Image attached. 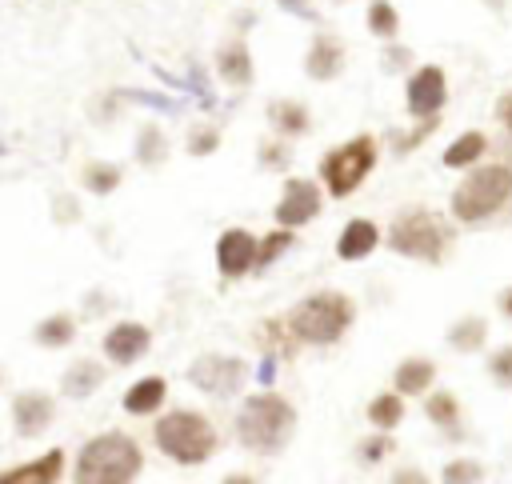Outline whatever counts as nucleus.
Returning <instances> with one entry per match:
<instances>
[{
    "mask_svg": "<svg viewBox=\"0 0 512 484\" xmlns=\"http://www.w3.org/2000/svg\"><path fill=\"white\" fill-rule=\"evenodd\" d=\"M512 208V168L504 160H484L468 168L448 192V216L460 228H480Z\"/></svg>",
    "mask_w": 512,
    "mask_h": 484,
    "instance_id": "f257e3e1",
    "label": "nucleus"
},
{
    "mask_svg": "<svg viewBox=\"0 0 512 484\" xmlns=\"http://www.w3.org/2000/svg\"><path fill=\"white\" fill-rule=\"evenodd\" d=\"M296 404L272 388L244 396L236 408V440L256 456H280L296 436Z\"/></svg>",
    "mask_w": 512,
    "mask_h": 484,
    "instance_id": "f03ea898",
    "label": "nucleus"
},
{
    "mask_svg": "<svg viewBox=\"0 0 512 484\" xmlns=\"http://www.w3.org/2000/svg\"><path fill=\"white\" fill-rule=\"evenodd\" d=\"M144 472V448L128 432H96L72 456V484H136Z\"/></svg>",
    "mask_w": 512,
    "mask_h": 484,
    "instance_id": "7ed1b4c3",
    "label": "nucleus"
},
{
    "mask_svg": "<svg viewBox=\"0 0 512 484\" xmlns=\"http://www.w3.org/2000/svg\"><path fill=\"white\" fill-rule=\"evenodd\" d=\"M288 328L304 348H332L340 344L356 324V300L340 288H316L304 300H296L288 312Z\"/></svg>",
    "mask_w": 512,
    "mask_h": 484,
    "instance_id": "20e7f679",
    "label": "nucleus"
},
{
    "mask_svg": "<svg viewBox=\"0 0 512 484\" xmlns=\"http://www.w3.org/2000/svg\"><path fill=\"white\" fill-rule=\"evenodd\" d=\"M384 244L404 260H420V264L436 268L448 260V252L456 244V224H448L432 208H404L384 228Z\"/></svg>",
    "mask_w": 512,
    "mask_h": 484,
    "instance_id": "39448f33",
    "label": "nucleus"
},
{
    "mask_svg": "<svg viewBox=\"0 0 512 484\" xmlns=\"http://www.w3.org/2000/svg\"><path fill=\"white\" fill-rule=\"evenodd\" d=\"M152 440L180 468H200L220 448V432L200 408H168V412H160L156 424H152Z\"/></svg>",
    "mask_w": 512,
    "mask_h": 484,
    "instance_id": "423d86ee",
    "label": "nucleus"
},
{
    "mask_svg": "<svg viewBox=\"0 0 512 484\" xmlns=\"http://www.w3.org/2000/svg\"><path fill=\"white\" fill-rule=\"evenodd\" d=\"M376 164H380V140L372 132H356V136L340 140L336 148H328L320 156L316 172H320L324 192L332 200H344V196H352L376 172Z\"/></svg>",
    "mask_w": 512,
    "mask_h": 484,
    "instance_id": "0eeeda50",
    "label": "nucleus"
},
{
    "mask_svg": "<svg viewBox=\"0 0 512 484\" xmlns=\"http://www.w3.org/2000/svg\"><path fill=\"white\" fill-rule=\"evenodd\" d=\"M188 380L204 396L228 400V396H236L248 384V364L240 356H228V352H204V356H196L188 364Z\"/></svg>",
    "mask_w": 512,
    "mask_h": 484,
    "instance_id": "6e6552de",
    "label": "nucleus"
},
{
    "mask_svg": "<svg viewBox=\"0 0 512 484\" xmlns=\"http://www.w3.org/2000/svg\"><path fill=\"white\" fill-rule=\"evenodd\" d=\"M324 196L328 192H324L320 180H312V176H288L280 184V200L272 208V220L280 228H304V224H312L324 212Z\"/></svg>",
    "mask_w": 512,
    "mask_h": 484,
    "instance_id": "1a4fd4ad",
    "label": "nucleus"
},
{
    "mask_svg": "<svg viewBox=\"0 0 512 484\" xmlns=\"http://www.w3.org/2000/svg\"><path fill=\"white\" fill-rule=\"evenodd\" d=\"M448 104V72L440 64H416L404 80V112L412 120H432Z\"/></svg>",
    "mask_w": 512,
    "mask_h": 484,
    "instance_id": "9d476101",
    "label": "nucleus"
},
{
    "mask_svg": "<svg viewBox=\"0 0 512 484\" xmlns=\"http://www.w3.org/2000/svg\"><path fill=\"white\" fill-rule=\"evenodd\" d=\"M256 248H260V236L256 232H248V228H224L220 236H216V248H212V256H216V272L224 276V280H244V276H252L256 272Z\"/></svg>",
    "mask_w": 512,
    "mask_h": 484,
    "instance_id": "9b49d317",
    "label": "nucleus"
},
{
    "mask_svg": "<svg viewBox=\"0 0 512 484\" xmlns=\"http://www.w3.org/2000/svg\"><path fill=\"white\" fill-rule=\"evenodd\" d=\"M148 348H152V328H148L144 320H116V324L104 332V340H100L104 360H108V364H120V368L144 360Z\"/></svg>",
    "mask_w": 512,
    "mask_h": 484,
    "instance_id": "f8f14e48",
    "label": "nucleus"
},
{
    "mask_svg": "<svg viewBox=\"0 0 512 484\" xmlns=\"http://www.w3.org/2000/svg\"><path fill=\"white\" fill-rule=\"evenodd\" d=\"M52 424H56V400L48 392L28 388V392H16L12 396V428H16L20 440H36Z\"/></svg>",
    "mask_w": 512,
    "mask_h": 484,
    "instance_id": "ddd939ff",
    "label": "nucleus"
},
{
    "mask_svg": "<svg viewBox=\"0 0 512 484\" xmlns=\"http://www.w3.org/2000/svg\"><path fill=\"white\" fill-rule=\"evenodd\" d=\"M344 64H348L344 40L332 36V32H316L308 52H304V76L316 80V84H328V80H336L344 72Z\"/></svg>",
    "mask_w": 512,
    "mask_h": 484,
    "instance_id": "4468645a",
    "label": "nucleus"
},
{
    "mask_svg": "<svg viewBox=\"0 0 512 484\" xmlns=\"http://www.w3.org/2000/svg\"><path fill=\"white\" fill-rule=\"evenodd\" d=\"M380 244H384V228H380L372 216H352V220H344V228L336 232V256H340L344 264L368 260Z\"/></svg>",
    "mask_w": 512,
    "mask_h": 484,
    "instance_id": "2eb2a0df",
    "label": "nucleus"
},
{
    "mask_svg": "<svg viewBox=\"0 0 512 484\" xmlns=\"http://www.w3.org/2000/svg\"><path fill=\"white\" fill-rule=\"evenodd\" d=\"M64 464H68V452L64 448H48L24 464H12V468H0V484H60L64 480Z\"/></svg>",
    "mask_w": 512,
    "mask_h": 484,
    "instance_id": "dca6fc26",
    "label": "nucleus"
},
{
    "mask_svg": "<svg viewBox=\"0 0 512 484\" xmlns=\"http://www.w3.org/2000/svg\"><path fill=\"white\" fill-rule=\"evenodd\" d=\"M252 344L268 356V360H296V352L304 348L300 340H296V332L288 328V316L280 312V316H264L256 328H252Z\"/></svg>",
    "mask_w": 512,
    "mask_h": 484,
    "instance_id": "f3484780",
    "label": "nucleus"
},
{
    "mask_svg": "<svg viewBox=\"0 0 512 484\" xmlns=\"http://www.w3.org/2000/svg\"><path fill=\"white\" fill-rule=\"evenodd\" d=\"M436 384V360L432 356H404L396 368H392V388L408 400V396H428Z\"/></svg>",
    "mask_w": 512,
    "mask_h": 484,
    "instance_id": "a211bd4d",
    "label": "nucleus"
},
{
    "mask_svg": "<svg viewBox=\"0 0 512 484\" xmlns=\"http://www.w3.org/2000/svg\"><path fill=\"white\" fill-rule=\"evenodd\" d=\"M164 400H168V380L152 372V376H140L128 384V392L120 396V408L128 416H160Z\"/></svg>",
    "mask_w": 512,
    "mask_h": 484,
    "instance_id": "6ab92c4d",
    "label": "nucleus"
},
{
    "mask_svg": "<svg viewBox=\"0 0 512 484\" xmlns=\"http://www.w3.org/2000/svg\"><path fill=\"white\" fill-rule=\"evenodd\" d=\"M216 76H220L228 88H248V84H252L256 64H252V52H248V44H244L240 36L216 48Z\"/></svg>",
    "mask_w": 512,
    "mask_h": 484,
    "instance_id": "aec40b11",
    "label": "nucleus"
},
{
    "mask_svg": "<svg viewBox=\"0 0 512 484\" xmlns=\"http://www.w3.org/2000/svg\"><path fill=\"white\" fill-rule=\"evenodd\" d=\"M268 124H272L276 136H284V140H300V136L312 132V112H308L304 100H296V96H280V100L268 104Z\"/></svg>",
    "mask_w": 512,
    "mask_h": 484,
    "instance_id": "412c9836",
    "label": "nucleus"
},
{
    "mask_svg": "<svg viewBox=\"0 0 512 484\" xmlns=\"http://www.w3.org/2000/svg\"><path fill=\"white\" fill-rule=\"evenodd\" d=\"M488 152H492L488 132L468 128V132H460V136L440 152V164H444V168H452V172H468V168L484 164V156H488Z\"/></svg>",
    "mask_w": 512,
    "mask_h": 484,
    "instance_id": "4be33fe9",
    "label": "nucleus"
},
{
    "mask_svg": "<svg viewBox=\"0 0 512 484\" xmlns=\"http://www.w3.org/2000/svg\"><path fill=\"white\" fill-rule=\"evenodd\" d=\"M424 416H428V424H436L448 440H460L464 436V404H460V396L456 392H448V388H432L428 396H424Z\"/></svg>",
    "mask_w": 512,
    "mask_h": 484,
    "instance_id": "5701e85b",
    "label": "nucleus"
},
{
    "mask_svg": "<svg viewBox=\"0 0 512 484\" xmlns=\"http://www.w3.org/2000/svg\"><path fill=\"white\" fill-rule=\"evenodd\" d=\"M76 332H80L76 316L60 308V312H48L44 320H36V328H32V340H36L40 348H48V352H60V348H68V344L76 340Z\"/></svg>",
    "mask_w": 512,
    "mask_h": 484,
    "instance_id": "b1692460",
    "label": "nucleus"
},
{
    "mask_svg": "<svg viewBox=\"0 0 512 484\" xmlns=\"http://www.w3.org/2000/svg\"><path fill=\"white\" fill-rule=\"evenodd\" d=\"M100 384H104V368H100L92 356H80V360H72V364L64 368V376H60V392H64V396H72V400H84V396H92Z\"/></svg>",
    "mask_w": 512,
    "mask_h": 484,
    "instance_id": "393cba45",
    "label": "nucleus"
},
{
    "mask_svg": "<svg viewBox=\"0 0 512 484\" xmlns=\"http://www.w3.org/2000/svg\"><path fill=\"white\" fill-rule=\"evenodd\" d=\"M444 340H448V348L452 352H464V356H472V352H484V344H488V320L484 316H460V320H452L448 324V332H444Z\"/></svg>",
    "mask_w": 512,
    "mask_h": 484,
    "instance_id": "a878e982",
    "label": "nucleus"
},
{
    "mask_svg": "<svg viewBox=\"0 0 512 484\" xmlns=\"http://www.w3.org/2000/svg\"><path fill=\"white\" fill-rule=\"evenodd\" d=\"M404 396L396 392V388H388V392H376L372 400H368V408H364V416H368V424L376 428V432H396L400 424H404Z\"/></svg>",
    "mask_w": 512,
    "mask_h": 484,
    "instance_id": "bb28decb",
    "label": "nucleus"
},
{
    "mask_svg": "<svg viewBox=\"0 0 512 484\" xmlns=\"http://www.w3.org/2000/svg\"><path fill=\"white\" fill-rule=\"evenodd\" d=\"M120 184H124V168L112 160H88L80 168V188L92 196H112Z\"/></svg>",
    "mask_w": 512,
    "mask_h": 484,
    "instance_id": "cd10ccee",
    "label": "nucleus"
},
{
    "mask_svg": "<svg viewBox=\"0 0 512 484\" xmlns=\"http://www.w3.org/2000/svg\"><path fill=\"white\" fill-rule=\"evenodd\" d=\"M364 24H368V32H372L376 40L392 44V40L400 36V8H396L392 0H368V8H364Z\"/></svg>",
    "mask_w": 512,
    "mask_h": 484,
    "instance_id": "c85d7f7f",
    "label": "nucleus"
},
{
    "mask_svg": "<svg viewBox=\"0 0 512 484\" xmlns=\"http://www.w3.org/2000/svg\"><path fill=\"white\" fill-rule=\"evenodd\" d=\"M168 160V136L160 124H144L140 136H136V164L144 168H160Z\"/></svg>",
    "mask_w": 512,
    "mask_h": 484,
    "instance_id": "c756f323",
    "label": "nucleus"
},
{
    "mask_svg": "<svg viewBox=\"0 0 512 484\" xmlns=\"http://www.w3.org/2000/svg\"><path fill=\"white\" fill-rule=\"evenodd\" d=\"M292 244H296V228H280L276 224L272 232H264L260 236V248H256V272H268Z\"/></svg>",
    "mask_w": 512,
    "mask_h": 484,
    "instance_id": "7c9ffc66",
    "label": "nucleus"
},
{
    "mask_svg": "<svg viewBox=\"0 0 512 484\" xmlns=\"http://www.w3.org/2000/svg\"><path fill=\"white\" fill-rule=\"evenodd\" d=\"M396 452V440H392V432H368V436H360L356 440V464H364V468H376V464H384L388 456Z\"/></svg>",
    "mask_w": 512,
    "mask_h": 484,
    "instance_id": "2f4dec72",
    "label": "nucleus"
},
{
    "mask_svg": "<svg viewBox=\"0 0 512 484\" xmlns=\"http://www.w3.org/2000/svg\"><path fill=\"white\" fill-rule=\"evenodd\" d=\"M436 128H440V116H432V120H416L408 132H392V140H388V144H392V152H396V156H408V152L424 148V144H428V136H432Z\"/></svg>",
    "mask_w": 512,
    "mask_h": 484,
    "instance_id": "473e14b6",
    "label": "nucleus"
},
{
    "mask_svg": "<svg viewBox=\"0 0 512 484\" xmlns=\"http://www.w3.org/2000/svg\"><path fill=\"white\" fill-rule=\"evenodd\" d=\"M440 484H484V464L476 456H452L440 468Z\"/></svg>",
    "mask_w": 512,
    "mask_h": 484,
    "instance_id": "72a5a7b5",
    "label": "nucleus"
},
{
    "mask_svg": "<svg viewBox=\"0 0 512 484\" xmlns=\"http://www.w3.org/2000/svg\"><path fill=\"white\" fill-rule=\"evenodd\" d=\"M256 160H260V168H268V172H284V168L292 164V140H284V136H268V140H260Z\"/></svg>",
    "mask_w": 512,
    "mask_h": 484,
    "instance_id": "f704fd0d",
    "label": "nucleus"
},
{
    "mask_svg": "<svg viewBox=\"0 0 512 484\" xmlns=\"http://www.w3.org/2000/svg\"><path fill=\"white\" fill-rule=\"evenodd\" d=\"M220 140H224V132L216 124H192L184 148H188V156H212L220 148Z\"/></svg>",
    "mask_w": 512,
    "mask_h": 484,
    "instance_id": "c9c22d12",
    "label": "nucleus"
},
{
    "mask_svg": "<svg viewBox=\"0 0 512 484\" xmlns=\"http://www.w3.org/2000/svg\"><path fill=\"white\" fill-rule=\"evenodd\" d=\"M484 372H488V380H492V384L512 388V344H500L496 352H488Z\"/></svg>",
    "mask_w": 512,
    "mask_h": 484,
    "instance_id": "e433bc0d",
    "label": "nucleus"
},
{
    "mask_svg": "<svg viewBox=\"0 0 512 484\" xmlns=\"http://www.w3.org/2000/svg\"><path fill=\"white\" fill-rule=\"evenodd\" d=\"M384 68H388V72H404V68L412 72V52H408L404 44H396V40L384 44Z\"/></svg>",
    "mask_w": 512,
    "mask_h": 484,
    "instance_id": "4c0bfd02",
    "label": "nucleus"
},
{
    "mask_svg": "<svg viewBox=\"0 0 512 484\" xmlns=\"http://www.w3.org/2000/svg\"><path fill=\"white\" fill-rule=\"evenodd\" d=\"M52 220H56V224H76V220H80V204H76V196H56V204H52Z\"/></svg>",
    "mask_w": 512,
    "mask_h": 484,
    "instance_id": "58836bf2",
    "label": "nucleus"
},
{
    "mask_svg": "<svg viewBox=\"0 0 512 484\" xmlns=\"http://www.w3.org/2000/svg\"><path fill=\"white\" fill-rule=\"evenodd\" d=\"M388 484H432L428 480V472L424 468H416V464H400L396 472H392V480Z\"/></svg>",
    "mask_w": 512,
    "mask_h": 484,
    "instance_id": "ea45409f",
    "label": "nucleus"
},
{
    "mask_svg": "<svg viewBox=\"0 0 512 484\" xmlns=\"http://www.w3.org/2000/svg\"><path fill=\"white\" fill-rule=\"evenodd\" d=\"M492 116H496V124H500L504 132H512V92H504V96L496 100V108H492Z\"/></svg>",
    "mask_w": 512,
    "mask_h": 484,
    "instance_id": "a19ab883",
    "label": "nucleus"
},
{
    "mask_svg": "<svg viewBox=\"0 0 512 484\" xmlns=\"http://www.w3.org/2000/svg\"><path fill=\"white\" fill-rule=\"evenodd\" d=\"M496 308H500V316H504V320H512V284L496 292Z\"/></svg>",
    "mask_w": 512,
    "mask_h": 484,
    "instance_id": "79ce46f5",
    "label": "nucleus"
},
{
    "mask_svg": "<svg viewBox=\"0 0 512 484\" xmlns=\"http://www.w3.org/2000/svg\"><path fill=\"white\" fill-rule=\"evenodd\" d=\"M496 160H504V164H508V168H512V132H508V136H500V140H496Z\"/></svg>",
    "mask_w": 512,
    "mask_h": 484,
    "instance_id": "37998d69",
    "label": "nucleus"
},
{
    "mask_svg": "<svg viewBox=\"0 0 512 484\" xmlns=\"http://www.w3.org/2000/svg\"><path fill=\"white\" fill-rule=\"evenodd\" d=\"M220 484H260V480H256L252 472H228V476H224Z\"/></svg>",
    "mask_w": 512,
    "mask_h": 484,
    "instance_id": "c03bdc74",
    "label": "nucleus"
},
{
    "mask_svg": "<svg viewBox=\"0 0 512 484\" xmlns=\"http://www.w3.org/2000/svg\"><path fill=\"white\" fill-rule=\"evenodd\" d=\"M276 4H280V8H288V12H308V4H312V0H276Z\"/></svg>",
    "mask_w": 512,
    "mask_h": 484,
    "instance_id": "a18cd8bd",
    "label": "nucleus"
},
{
    "mask_svg": "<svg viewBox=\"0 0 512 484\" xmlns=\"http://www.w3.org/2000/svg\"><path fill=\"white\" fill-rule=\"evenodd\" d=\"M336 4H344V0H336Z\"/></svg>",
    "mask_w": 512,
    "mask_h": 484,
    "instance_id": "49530a36",
    "label": "nucleus"
},
{
    "mask_svg": "<svg viewBox=\"0 0 512 484\" xmlns=\"http://www.w3.org/2000/svg\"><path fill=\"white\" fill-rule=\"evenodd\" d=\"M0 380H4V376H0Z\"/></svg>",
    "mask_w": 512,
    "mask_h": 484,
    "instance_id": "de8ad7c7",
    "label": "nucleus"
}]
</instances>
